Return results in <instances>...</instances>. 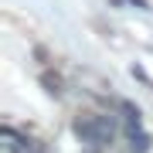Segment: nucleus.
<instances>
[{
    "mask_svg": "<svg viewBox=\"0 0 153 153\" xmlns=\"http://www.w3.org/2000/svg\"><path fill=\"white\" fill-rule=\"evenodd\" d=\"M150 136L146 133H140V129H129V153H146L150 150Z\"/></svg>",
    "mask_w": 153,
    "mask_h": 153,
    "instance_id": "nucleus-2",
    "label": "nucleus"
},
{
    "mask_svg": "<svg viewBox=\"0 0 153 153\" xmlns=\"http://www.w3.org/2000/svg\"><path fill=\"white\" fill-rule=\"evenodd\" d=\"M44 85H48V92H51V95H58V92H61V88H58V78H51V75H44Z\"/></svg>",
    "mask_w": 153,
    "mask_h": 153,
    "instance_id": "nucleus-4",
    "label": "nucleus"
},
{
    "mask_svg": "<svg viewBox=\"0 0 153 153\" xmlns=\"http://www.w3.org/2000/svg\"><path fill=\"white\" fill-rule=\"evenodd\" d=\"M75 133L82 143H92V146H105L116 136V123L109 116H78L75 119Z\"/></svg>",
    "mask_w": 153,
    "mask_h": 153,
    "instance_id": "nucleus-1",
    "label": "nucleus"
},
{
    "mask_svg": "<svg viewBox=\"0 0 153 153\" xmlns=\"http://www.w3.org/2000/svg\"><path fill=\"white\" fill-rule=\"evenodd\" d=\"M116 4H133V7H150L146 0H116Z\"/></svg>",
    "mask_w": 153,
    "mask_h": 153,
    "instance_id": "nucleus-5",
    "label": "nucleus"
},
{
    "mask_svg": "<svg viewBox=\"0 0 153 153\" xmlns=\"http://www.w3.org/2000/svg\"><path fill=\"white\" fill-rule=\"evenodd\" d=\"M119 109L126 112V123H129V129H140V109H136V105H133V102H123Z\"/></svg>",
    "mask_w": 153,
    "mask_h": 153,
    "instance_id": "nucleus-3",
    "label": "nucleus"
}]
</instances>
